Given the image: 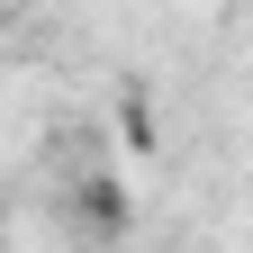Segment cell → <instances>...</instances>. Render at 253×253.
Segmentation results:
<instances>
[{
    "instance_id": "1",
    "label": "cell",
    "mask_w": 253,
    "mask_h": 253,
    "mask_svg": "<svg viewBox=\"0 0 253 253\" xmlns=\"http://www.w3.org/2000/svg\"><path fill=\"white\" fill-rule=\"evenodd\" d=\"M0 9H9V0H0Z\"/></svg>"
}]
</instances>
